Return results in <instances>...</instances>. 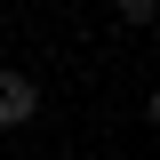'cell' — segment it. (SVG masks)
<instances>
[{"instance_id": "obj_2", "label": "cell", "mask_w": 160, "mask_h": 160, "mask_svg": "<svg viewBox=\"0 0 160 160\" xmlns=\"http://www.w3.org/2000/svg\"><path fill=\"white\" fill-rule=\"evenodd\" d=\"M112 16H120V24H128V32H152V24H160V0H120Z\"/></svg>"}, {"instance_id": "obj_4", "label": "cell", "mask_w": 160, "mask_h": 160, "mask_svg": "<svg viewBox=\"0 0 160 160\" xmlns=\"http://www.w3.org/2000/svg\"><path fill=\"white\" fill-rule=\"evenodd\" d=\"M40 160H56V152H40Z\"/></svg>"}, {"instance_id": "obj_3", "label": "cell", "mask_w": 160, "mask_h": 160, "mask_svg": "<svg viewBox=\"0 0 160 160\" xmlns=\"http://www.w3.org/2000/svg\"><path fill=\"white\" fill-rule=\"evenodd\" d=\"M144 120H152V128H160V88H152V96H144Z\"/></svg>"}, {"instance_id": "obj_1", "label": "cell", "mask_w": 160, "mask_h": 160, "mask_svg": "<svg viewBox=\"0 0 160 160\" xmlns=\"http://www.w3.org/2000/svg\"><path fill=\"white\" fill-rule=\"evenodd\" d=\"M32 120H40V80L0 64V128H32Z\"/></svg>"}]
</instances>
